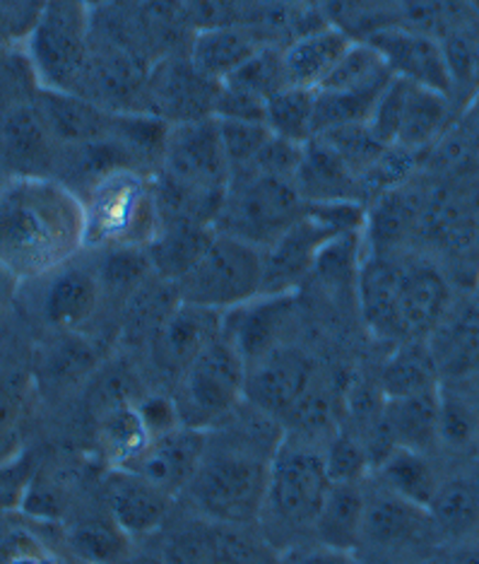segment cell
<instances>
[{
    "instance_id": "15",
    "label": "cell",
    "mask_w": 479,
    "mask_h": 564,
    "mask_svg": "<svg viewBox=\"0 0 479 564\" xmlns=\"http://www.w3.org/2000/svg\"><path fill=\"white\" fill-rule=\"evenodd\" d=\"M39 282H44L39 312L58 333H80L101 312L104 290L95 261L85 263L80 256Z\"/></svg>"
},
{
    "instance_id": "8",
    "label": "cell",
    "mask_w": 479,
    "mask_h": 564,
    "mask_svg": "<svg viewBox=\"0 0 479 564\" xmlns=\"http://www.w3.org/2000/svg\"><path fill=\"white\" fill-rule=\"evenodd\" d=\"M306 210L308 203L290 178L258 172L235 174L229 176L215 229L265 251L300 223Z\"/></svg>"
},
{
    "instance_id": "22",
    "label": "cell",
    "mask_w": 479,
    "mask_h": 564,
    "mask_svg": "<svg viewBox=\"0 0 479 564\" xmlns=\"http://www.w3.org/2000/svg\"><path fill=\"white\" fill-rule=\"evenodd\" d=\"M36 105L61 145L95 143L116 133L119 111L104 109V105L85 95L42 89L36 95Z\"/></svg>"
},
{
    "instance_id": "28",
    "label": "cell",
    "mask_w": 479,
    "mask_h": 564,
    "mask_svg": "<svg viewBox=\"0 0 479 564\" xmlns=\"http://www.w3.org/2000/svg\"><path fill=\"white\" fill-rule=\"evenodd\" d=\"M66 545L77 564H123L135 550V538L116 523L107 507L66 525Z\"/></svg>"
},
{
    "instance_id": "14",
    "label": "cell",
    "mask_w": 479,
    "mask_h": 564,
    "mask_svg": "<svg viewBox=\"0 0 479 564\" xmlns=\"http://www.w3.org/2000/svg\"><path fill=\"white\" fill-rule=\"evenodd\" d=\"M61 148L36 97L0 113V160L12 176H56Z\"/></svg>"
},
{
    "instance_id": "17",
    "label": "cell",
    "mask_w": 479,
    "mask_h": 564,
    "mask_svg": "<svg viewBox=\"0 0 479 564\" xmlns=\"http://www.w3.org/2000/svg\"><path fill=\"white\" fill-rule=\"evenodd\" d=\"M174 502V495L140 476L138 470H104L101 505L133 538L157 533L170 519Z\"/></svg>"
},
{
    "instance_id": "45",
    "label": "cell",
    "mask_w": 479,
    "mask_h": 564,
    "mask_svg": "<svg viewBox=\"0 0 479 564\" xmlns=\"http://www.w3.org/2000/svg\"><path fill=\"white\" fill-rule=\"evenodd\" d=\"M403 564H446L444 557H436V555H420V557H412Z\"/></svg>"
},
{
    "instance_id": "11",
    "label": "cell",
    "mask_w": 479,
    "mask_h": 564,
    "mask_svg": "<svg viewBox=\"0 0 479 564\" xmlns=\"http://www.w3.org/2000/svg\"><path fill=\"white\" fill-rule=\"evenodd\" d=\"M432 538L442 535L436 531L429 509L407 502V499L385 490L379 482H367V517L359 550L367 547L371 553L385 557L405 555L407 562L412 557H420L412 550L429 543Z\"/></svg>"
},
{
    "instance_id": "44",
    "label": "cell",
    "mask_w": 479,
    "mask_h": 564,
    "mask_svg": "<svg viewBox=\"0 0 479 564\" xmlns=\"http://www.w3.org/2000/svg\"><path fill=\"white\" fill-rule=\"evenodd\" d=\"M20 282L12 278L3 265H0V316H3V312L10 306L12 302V294H15Z\"/></svg>"
},
{
    "instance_id": "20",
    "label": "cell",
    "mask_w": 479,
    "mask_h": 564,
    "mask_svg": "<svg viewBox=\"0 0 479 564\" xmlns=\"http://www.w3.org/2000/svg\"><path fill=\"white\" fill-rule=\"evenodd\" d=\"M292 294L294 292L261 294L253 302L225 314V333L235 340L249 367L280 348V333L292 316Z\"/></svg>"
},
{
    "instance_id": "39",
    "label": "cell",
    "mask_w": 479,
    "mask_h": 564,
    "mask_svg": "<svg viewBox=\"0 0 479 564\" xmlns=\"http://www.w3.org/2000/svg\"><path fill=\"white\" fill-rule=\"evenodd\" d=\"M135 405H138V413L142 415V420H145V425L152 432L154 440L186 425L184 415H181L178 401L170 399V395H164V393H142L135 401Z\"/></svg>"
},
{
    "instance_id": "33",
    "label": "cell",
    "mask_w": 479,
    "mask_h": 564,
    "mask_svg": "<svg viewBox=\"0 0 479 564\" xmlns=\"http://www.w3.org/2000/svg\"><path fill=\"white\" fill-rule=\"evenodd\" d=\"M316 89L284 87L268 99L265 126L280 138L306 145L316 138Z\"/></svg>"
},
{
    "instance_id": "38",
    "label": "cell",
    "mask_w": 479,
    "mask_h": 564,
    "mask_svg": "<svg viewBox=\"0 0 479 564\" xmlns=\"http://www.w3.org/2000/svg\"><path fill=\"white\" fill-rule=\"evenodd\" d=\"M42 8L44 0H0V48L24 44Z\"/></svg>"
},
{
    "instance_id": "43",
    "label": "cell",
    "mask_w": 479,
    "mask_h": 564,
    "mask_svg": "<svg viewBox=\"0 0 479 564\" xmlns=\"http://www.w3.org/2000/svg\"><path fill=\"white\" fill-rule=\"evenodd\" d=\"M123 564H170L164 557V550H154V547H138L133 550V555L128 557Z\"/></svg>"
},
{
    "instance_id": "18",
    "label": "cell",
    "mask_w": 479,
    "mask_h": 564,
    "mask_svg": "<svg viewBox=\"0 0 479 564\" xmlns=\"http://www.w3.org/2000/svg\"><path fill=\"white\" fill-rule=\"evenodd\" d=\"M311 377H314V365H311L308 357L300 350H290L280 345L273 352H268L263 360L249 367L246 403L280 420L302 405L311 387Z\"/></svg>"
},
{
    "instance_id": "32",
    "label": "cell",
    "mask_w": 479,
    "mask_h": 564,
    "mask_svg": "<svg viewBox=\"0 0 479 564\" xmlns=\"http://www.w3.org/2000/svg\"><path fill=\"white\" fill-rule=\"evenodd\" d=\"M436 531L446 541L460 543L479 529V482L472 478H444L429 507Z\"/></svg>"
},
{
    "instance_id": "16",
    "label": "cell",
    "mask_w": 479,
    "mask_h": 564,
    "mask_svg": "<svg viewBox=\"0 0 479 564\" xmlns=\"http://www.w3.org/2000/svg\"><path fill=\"white\" fill-rule=\"evenodd\" d=\"M222 328L225 314L178 300L150 338L152 360L164 375L181 379Z\"/></svg>"
},
{
    "instance_id": "37",
    "label": "cell",
    "mask_w": 479,
    "mask_h": 564,
    "mask_svg": "<svg viewBox=\"0 0 479 564\" xmlns=\"http://www.w3.org/2000/svg\"><path fill=\"white\" fill-rule=\"evenodd\" d=\"M36 473V460L30 452H20L0 464V514L24 507Z\"/></svg>"
},
{
    "instance_id": "3",
    "label": "cell",
    "mask_w": 479,
    "mask_h": 564,
    "mask_svg": "<svg viewBox=\"0 0 479 564\" xmlns=\"http://www.w3.org/2000/svg\"><path fill=\"white\" fill-rule=\"evenodd\" d=\"M361 310L369 326L400 343L424 340L448 314L450 290L434 265L377 256L359 280Z\"/></svg>"
},
{
    "instance_id": "6",
    "label": "cell",
    "mask_w": 479,
    "mask_h": 564,
    "mask_svg": "<svg viewBox=\"0 0 479 564\" xmlns=\"http://www.w3.org/2000/svg\"><path fill=\"white\" fill-rule=\"evenodd\" d=\"M92 10L80 0H44L22 44L42 89L83 93L95 56Z\"/></svg>"
},
{
    "instance_id": "46",
    "label": "cell",
    "mask_w": 479,
    "mask_h": 564,
    "mask_svg": "<svg viewBox=\"0 0 479 564\" xmlns=\"http://www.w3.org/2000/svg\"><path fill=\"white\" fill-rule=\"evenodd\" d=\"M80 3H85V6H89V8H97V6L104 3V0H80Z\"/></svg>"
},
{
    "instance_id": "42",
    "label": "cell",
    "mask_w": 479,
    "mask_h": 564,
    "mask_svg": "<svg viewBox=\"0 0 479 564\" xmlns=\"http://www.w3.org/2000/svg\"><path fill=\"white\" fill-rule=\"evenodd\" d=\"M444 560L446 564H479V541L468 538V541L453 543Z\"/></svg>"
},
{
    "instance_id": "30",
    "label": "cell",
    "mask_w": 479,
    "mask_h": 564,
    "mask_svg": "<svg viewBox=\"0 0 479 564\" xmlns=\"http://www.w3.org/2000/svg\"><path fill=\"white\" fill-rule=\"evenodd\" d=\"M138 401V399H135ZM135 401H123L107 408L99 420V448L107 468L133 470L148 454L154 437L145 420L138 413Z\"/></svg>"
},
{
    "instance_id": "2",
    "label": "cell",
    "mask_w": 479,
    "mask_h": 564,
    "mask_svg": "<svg viewBox=\"0 0 479 564\" xmlns=\"http://www.w3.org/2000/svg\"><path fill=\"white\" fill-rule=\"evenodd\" d=\"M241 405L205 430V454L186 490L198 514L219 525L258 523L282 442L280 420L251 403V415H241Z\"/></svg>"
},
{
    "instance_id": "24",
    "label": "cell",
    "mask_w": 479,
    "mask_h": 564,
    "mask_svg": "<svg viewBox=\"0 0 479 564\" xmlns=\"http://www.w3.org/2000/svg\"><path fill=\"white\" fill-rule=\"evenodd\" d=\"M352 44V36L340 28H314L294 36L282 48L284 73H287L290 85L318 93Z\"/></svg>"
},
{
    "instance_id": "27",
    "label": "cell",
    "mask_w": 479,
    "mask_h": 564,
    "mask_svg": "<svg viewBox=\"0 0 479 564\" xmlns=\"http://www.w3.org/2000/svg\"><path fill=\"white\" fill-rule=\"evenodd\" d=\"M371 480L385 490L407 499V502L429 509L438 487L444 482L434 454L417 452V448L393 446L371 468Z\"/></svg>"
},
{
    "instance_id": "12",
    "label": "cell",
    "mask_w": 479,
    "mask_h": 564,
    "mask_svg": "<svg viewBox=\"0 0 479 564\" xmlns=\"http://www.w3.org/2000/svg\"><path fill=\"white\" fill-rule=\"evenodd\" d=\"M446 95L393 78L373 107L367 126L383 145L417 148L426 143L444 121Z\"/></svg>"
},
{
    "instance_id": "13",
    "label": "cell",
    "mask_w": 479,
    "mask_h": 564,
    "mask_svg": "<svg viewBox=\"0 0 479 564\" xmlns=\"http://www.w3.org/2000/svg\"><path fill=\"white\" fill-rule=\"evenodd\" d=\"M219 85L190 61H162L148 75V111L164 123H188L215 119Z\"/></svg>"
},
{
    "instance_id": "5",
    "label": "cell",
    "mask_w": 479,
    "mask_h": 564,
    "mask_svg": "<svg viewBox=\"0 0 479 564\" xmlns=\"http://www.w3.org/2000/svg\"><path fill=\"white\" fill-rule=\"evenodd\" d=\"M87 251L148 249L162 232L164 217L154 178L121 170L85 191Z\"/></svg>"
},
{
    "instance_id": "19",
    "label": "cell",
    "mask_w": 479,
    "mask_h": 564,
    "mask_svg": "<svg viewBox=\"0 0 479 564\" xmlns=\"http://www.w3.org/2000/svg\"><path fill=\"white\" fill-rule=\"evenodd\" d=\"M371 44L391 68L393 78L446 95L453 89V61L446 48L426 32H379Z\"/></svg>"
},
{
    "instance_id": "10",
    "label": "cell",
    "mask_w": 479,
    "mask_h": 564,
    "mask_svg": "<svg viewBox=\"0 0 479 564\" xmlns=\"http://www.w3.org/2000/svg\"><path fill=\"white\" fill-rule=\"evenodd\" d=\"M246 381H249V365L222 328L178 379V408L186 425L207 430L235 413L246 401Z\"/></svg>"
},
{
    "instance_id": "29",
    "label": "cell",
    "mask_w": 479,
    "mask_h": 564,
    "mask_svg": "<svg viewBox=\"0 0 479 564\" xmlns=\"http://www.w3.org/2000/svg\"><path fill=\"white\" fill-rule=\"evenodd\" d=\"M429 348L438 375L450 381H472L479 377V306L444 318L429 336Z\"/></svg>"
},
{
    "instance_id": "1",
    "label": "cell",
    "mask_w": 479,
    "mask_h": 564,
    "mask_svg": "<svg viewBox=\"0 0 479 564\" xmlns=\"http://www.w3.org/2000/svg\"><path fill=\"white\" fill-rule=\"evenodd\" d=\"M87 251L85 200L56 176H10L0 184V265L39 282Z\"/></svg>"
},
{
    "instance_id": "47",
    "label": "cell",
    "mask_w": 479,
    "mask_h": 564,
    "mask_svg": "<svg viewBox=\"0 0 479 564\" xmlns=\"http://www.w3.org/2000/svg\"><path fill=\"white\" fill-rule=\"evenodd\" d=\"M475 399H477V408H479V391H475Z\"/></svg>"
},
{
    "instance_id": "31",
    "label": "cell",
    "mask_w": 479,
    "mask_h": 564,
    "mask_svg": "<svg viewBox=\"0 0 479 564\" xmlns=\"http://www.w3.org/2000/svg\"><path fill=\"white\" fill-rule=\"evenodd\" d=\"M438 448L458 456L479 452V408L475 391L465 389V381L442 383Z\"/></svg>"
},
{
    "instance_id": "35",
    "label": "cell",
    "mask_w": 479,
    "mask_h": 564,
    "mask_svg": "<svg viewBox=\"0 0 479 564\" xmlns=\"http://www.w3.org/2000/svg\"><path fill=\"white\" fill-rule=\"evenodd\" d=\"M39 93H42V85L36 80L24 46L0 48V113L22 101H32Z\"/></svg>"
},
{
    "instance_id": "41",
    "label": "cell",
    "mask_w": 479,
    "mask_h": 564,
    "mask_svg": "<svg viewBox=\"0 0 479 564\" xmlns=\"http://www.w3.org/2000/svg\"><path fill=\"white\" fill-rule=\"evenodd\" d=\"M20 413V389L15 381H0V432L12 425Z\"/></svg>"
},
{
    "instance_id": "9",
    "label": "cell",
    "mask_w": 479,
    "mask_h": 564,
    "mask_svg": "<svg viewBox=\"0 0 479 564\" xmlns=\"http://www.w3.org/2000/svg\"><path fill=\"white\" fill-rule=\"evenodd\" d=\"M355 203H308V210L273 247L265 249L263 294H287L314 271L328 247L352 232L359 223Z\"/></svg>"
},
{
    "instance_id": "26",
    "label": "cell",
    "mask_w": 479,
    "mask_h": 564,
    "mask_svg": "<svg viewBox=\"0 0 479 564\" xmlns=\"http://www.w3.org/2000/svg\"><path fill=\"white\" fill-rule=\"evenodd\" d=\"M263 46L261 34L246 24H210L193 36L190 61L207 78L225 83Z\"/></svg>"
},
{
    "instance_id": "40",
    "label": "cell",
    "mask_w": 479,
    "mask_h": 564,
    "mask_svg": "<svg viewBox=\"0 0 479 564\" xmlns=\"http://www.w3.org/2000/svg\"><path fill=\"white\" fill-rule=\"evenodd\" d=\"M355 553H342L328 545H320L316 541L300 543L290 550H284L282 564H357Z\"/></svg>"
},
{
    "instance_id": "34",
    "label": "cell",
    "mask_w": 479,
    "mask_h": 564,
    "mask_svg": "<svg viewBox=\"0 0 479 564\" xmlns=\"http://www.w3.org/2000/svg\"><path fill=\"white\" fill-rule=\"evenodd\" d=\"M438 377L442 375H438L429 345H424V340L403 343V348L391 357V362L383 369L385 399L438 389L442 387Z\"/></svg>"
},
{
    "instance_id": "21",
    "label": "cell",
    "mask_w": 479,
    "mask_h": 564,
    "mask_svg": "<svg viewBox=\"0 0 479 564\" xmlns=\"http://www.w3.org/2000/svg\"><path fill=\"white\" fill-rule=\"evenodd\" d=\"M205 430L184 425L154 440L133 470L178 499L181 495H186L190 480L196 478L205 454Z\"/></svg>"
},
{
    "instance_id": "36",
    "label": "cell",
    "mask_w": 479,
    "mask_h": 564,
    "mask_svg": "<svg viewBox=\"0 0 479 564\" xmlns=\"http://www.w3.org/2000/svg\"><path fill=\"white\" fill-rule=\"evenodd\" d=\"M225 83L237 85V87L246 89V93H251V95L268 101L270 97L277 95L280 89L290 87L287 73H284L282 48L263 46L249 63H243V66Z\"/></svg>"
},
{
    "instance_id": "48",
    "label": "cell",
    "mask_w": 479,
    "mask_h": 564,
    "mask_svg": "<svg viewBox=\"0 0 479 564\" xmlns=\"http://www.w3.org/2000/svg\"><path fill=\"white\" fill-rule=\"evenodd\" d=\"M357 564H364V562H357Z\"/></svg>"
},
{
    "instance_id": "7",
    "label": "cell",
    "mask_w": 479,
    "mask_h": 564,
    "mask_svg": "<svg viewBox=\"0 0 479 564\" xmlns=\"http://www.w3.org/2000/svg\"><path fill=\"white\" fill-rule=\"evenodd\" d=\"M174 288L178 300L186 304L219 314L239 310L263 294V249L215 229L210 243L203 249L196 263L174 282Z\"/></svg>"
},
{
    "instance_id": "23",
    "label": "cell",
    "mask_w": 479,
    "mask_h": 564,
    "mask_svg": "<svg viewBox=\"0 0 479 564\" xmlns=\"http://www.w3.org/2000/svg\"><path fill=\"white\" fill-rule=\"evenodd\" d=\"M367 517V478L333 480L314 523L311 541L342 553H359Z\"/></svg>"
},
{
    "instance_id": "25",
    "label": "cell",
    "mask_w": 479,
    "mask_h": 564,
    "mask_svg": "<svg viewBox=\"0 0 479 564\" xmlns=\"http://www.w3.org/2000/svg\"><path fill=\"white\" fill-rule=\"evenodd\" d=\"M438 413H442V387L410 395L385 399L381 417L393 446L438 452Z\"/></svg>"
},
{
    "instance_id": "4",
    "label": "cell",
    "mask_w": 479,
    "mask_h": 564,
    "mask_svg": "<svg viewBox=\"0 0 479 564\" xmlns=\"http://www.w3.org/2000/svg\"><path fill=\"white\" fill-rule=\"evenodd\" d=\"M330 482L323 448L304 440L282 437L270 466L258 525H263L270 541L287 550L308 543Z\"/></svg>"
}]
</instances>
